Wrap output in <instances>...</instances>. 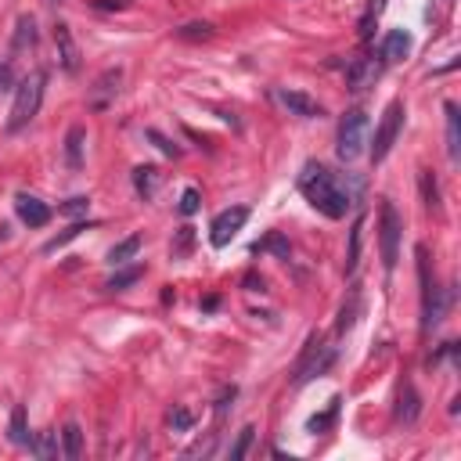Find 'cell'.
<instances>
[{"label": "cell", "instance_id": "obj_1", "mask_svg": "<svg viewBox=\"0 0 461 461\" xmlns=\"http://www.w3.org/2000/svg\"><path fill=\"white\" fill-rule=\"evenodd\" d=\"M296 184H300L303 198L317 213H324L328 220H342L346 213H350V206H354V191L346 188L328 166H321V162H307L300 169V181Z\"/></svg>", "mask_w": 461, "mask_h": 461}, {"label": "cell", "instance_id": "obj_2", "mask_svg": "<svg viewBox=\"0 0 461 461\" xmlns=\"http://www.w3.org/2000/svg\"><path fill=\"white\" fill-rule=\"evenodd\" d=\"M43 87H47V73H29L18 90H15V105H11V115H8V134H18L26 130L33 120H36V112H40V101H43Z\"/></svg>", "mask_w": 461, "mask_h": 461}, {"label": "cell", "instance_id": "obj_3", "mask_svg": "<svg viewBox=\"0 0 461 461\" xmlns=\"http://www.w3.org/2000/svg\"><path fill=\"white\" fill-rule=\"evenodd\" d=\"M332 361H335V350L321 335H310L307 346H303V354H300V361H296V368H292V386H307V382L321 378L332 368Z\"/></svg>", "mask_w": 461, "mask_h": 461}, {"label": "cell", "instance_id": "obj_4", "mask_svg": "<svg viewBox=\"0 0 461 461\" xmlns=\"http://www.w3.org/2000/svg\"><path fill=\"white\" fill-rule=\"evenodd\" d=\"M364 144H368V115L361 108H354V112H346L339 120V144H335V152H339L342 162H357L364 155Z\"/></svg>", "mask_w": 461, "mask_h": 461}, {"label": "cell", "instance_id": "obj_5", "mask_svg": "<svg viewBox=\"0 0 461 461\" xmlns=\"http://www.w3.org/2000/svg\"><path fill=\"white\" fill-rule=\"evenodd\" d=\"M400 127H403V101L396 97V101L386 105L382 123H378V130H375V144L368 148V152H371V162H382V159L393 152V144H396V137H400Z\"/></svg>", "mask_w": 461, "mask_h": 461}, {"label": "cell", "instance_id": "obj_6", "mask_svg": "<svg viewBox=\"0 0 461 461\" xmlns=\"http://www.w3.org/2000/svg\"><path fill=\"white\" fill-rule=\"evenodd\" d=\"M400 213L393 202H382V235H378V245H382V267L393 270L396 267V256H400Z\"/></svg>", "mask_w": 461, "mask_h": 461}, {"label": "cell", "instance_id": "obj_7", "mask_svg": "<svg viewBox=\"0 0 461 461\" xmlns=\"http://www.w3.org/2000/svg\"><path fill=\"white\" fill-rule=\"evenodd\" d=\"M245 220H249V209H245V206H231V209H223V213L209 223V242H213L216 249L231 245V242H235V235L245 227Z\"/></svg>", "mask_w": 461, "mask_h": 461}, {"label": "cell", "instance_id": "obj_8", "mask_svg": "<svg viewBox=\"0 0 461 461\" xmlns=\"http://www.w3.org/2000/svg\"><path fill=\"white\" fill-rule=\"evenodd\" d=\"M277 101L292 112V115H300V120H321L324 115V108L310 97V94H303V90H288V87H281L277 90Z\"/></svg>", "mask_w": 461, "mask_h": 461}, {"label": "cell", "instance_id": "obj_9", "mask_svg": "<svg viewBox=\"0 0 461 461\" xmlns=\"http://www.w3.org/2000/svg\"><path fill=\"white\" fill-rule=\"evenodd\" d=\"M54 43H58V62H62L65 73H80V47L73 40V29L65 22L54 26Z\"/></svg>", "mask_w": 461, "mask_h": 461}, {"label": "cell", "instance_id": "obj_10", "mask_svg": "<svg viewBox=\"0 0 461 461\" xmlns=\"http://www.w3.org/2000/svg\"><path fill=\"white\" fill-rule=\"evenodd\" d=\"M120 80H123V69H105V73L94 80L87 105H90V108H105L115 94H120Z\"/></svg>", "mask_w": 461, "mask_h": 461}, {"label": "cell", "instance_id": "obj_11", "mask_svg": "<svg viewBox=\"0 0 461 461\" xmlns=\"http://www.w3.org/2000/svg\"><path fill=\"white\" fill-rule=\"evenodd\" d=\"M382 65L375 62V58H354L350 65H346V83H350V90H364L378 80Z\"/></svg>", "mask_w": 461, "mask_h": 461}, {"label": "cell", "instance_id": "obj_12", "mask_svg": "<svg viewBox=\"0 0 461 461\" xmlns=\"http://www.w3.org/2000/svg\"><path fill=\"white\" fill-rule=\"evenodd\" d=\"M15 209H18V220L22 223H29V227H43L47 220H51V206L47 202H40L36 195H15Z\"/></svg>", "mask_w": 461, "mask_h": 461}, {"label": "cell", "instance_id": "obj_13", "mask_svg": "<svg viewBox=\"0 0 461 461\" xmlns=\"http://www.w3.org/2000/svg\"><path fill=\"white\" fill-rule=\"evenodd\" d=\"M443 310H447V296H443L440 288L433 285V292H425V296H422V332H425V335L440 328Z\"/></svg>", "mask_w": 461, "mask_h": 461}, {"label": "cell", "instance_id": "obj_14", "mask_svg": "<svg viewBox=\"0 0 461 461\" xmlns=\"http://www.w3.org/2000/svg\"><path fill=\"white\" fill-rule=\"evenodd\" d=\"M418 411H422V400H418L415 386L403 382V386H400V396H396V418H400L403 425H415Z\"/></svg>", "mask_w": 461, "mask_h": 461}, {"label": "cell", "instance_id": "obj_15", "mask_svg": "<svg viewBox=\"0 0 461 461\" xmlns=\"http://www.w3.org/2000/svg\"><path fill=\"white\" fill-rule=\"evenodd\" d=\"M411 54V33L408 29H389L386 43H382V58L386 62H403Z\"/></svg>", "mask_w": 461, "mask_h": 461}, {"label": "cell", "instance_id": "obj_16", "mask_svg": "<svg viewBox=\"0 0 461 461\" xmlns=\"http://www.w3.org/2000/svg\"><path fill=\"white\" fill-rule=\"evenodd\" d=\"M83 148H87V130L83 127H69V134H65V162H69L73 173L83 169Z\"/></svg>", "mask_w": 461, "mask_h": 461}, {"label": "cell", "instance_id": "obj_17", "mask_svg": "<svg viewBox=\"0 0 461 461\" xmlns=\"http://www.w3.org/2000/svg\"><path fill=\"white\" fill-rule=\"evenodd\" d=\"M443 112H447V155H450V162H457L461 159V115H457L454 101H447Z\"/></svg>", "mask_w": 461, "mask_h": 461}, {"label": "cell", "instance_id": "obj_18", "mask_svg": "<svg viewBox=\"0 0 461 461\" xmlns=\"http://www.w3.org/2000/svg\"><path fill=\"white\" fill-rule=\"evenodd\" d=\"M159 177H162V173H159L155 166H134V191H137L144 202H152L155 191H159Z\"/></svg>", "mask_w": 461, "mask_h": 461}, {"label": "cell", "instance_id": "obj_19", "mask_svg": "<svg viewBox=\"0 0 461 461\" xmlns=\"http://www.w3.org/2000/svg\"><path fill=\"white\" fill-rule=\"evenodd\" d=\"M137 253H141V235H130V238H123L120 245L108 249V263H112V267H123V263L134 260Z\"/></svg>", "mask_w": 461, "mask_h": 461}, {"label": "cell", "instance_id": "obj_20", "mask_svg": "<svg viewBox=\"0 0 461 461\" xmlns=\"http://www.w3.org/2000/svg\"><path fill=\"white\" fill-rule=\"evenodd\" d=\"M8 440L15 443V447H29L33 443V436H29V425H26V408L18 403V408L11 411V425H8Z\"/></svg>", "mask_w": 461, "mask_h": 461}, {"label": "cell", "instance_id": "obj_21", "mask_svg": "<svg viewBox=\"0 0 461 461\" xmlns=\"http://www.w3.org/2000/svg\"><path fill=\"white\" fill-rule=\"evenodd\" d=\"M141 277H144V267H141V263H134V267H127V270H115V274L105 281V288H108V292H123V288L137 285Z\"/></svg>", "mask_w": 461, "mask_h": 461}, {"label": "cell", "instance_id": "obj_22", "mask_svg": "<svg viewBox=\"0 0 461 461\" xmlns=\"http://www.w3.org/2000/svg\"><path fill=\"white\" fill-rule=\"evenodd\" d=\"M253 253H274L277 260H288V256H292V245L285 242L281 231H270V235H267L263 242H256V245H253Z\"/></svg>", "mask_w": 461, "mask_h": 461}, {"label": "cell", "instance_id": "obj_23", "mask_svg": "<svg viewBox=\"0 0 461 461\" xmlns=\"http://www.w3.org/2000/svg\"><path fill=\"white\" fill-rule=\"evenodd\" d=\"M62 450H65L69 461H76V457L83 454V429H80L76 422H69V425L62 429Z\"/></svg>", "mask_w": 461, "mask_h": 461}, {"label": "cell", "instance_id": "obj_24", "mask_svg": "<svg viewBox=\"0 0 461 461\" xmlns=\"http://www.w3.org/2000/svg\"><path fill=\"white\" fill-rule=\"evenodd\" d=\"M361 238H364V216H357L354 231H350V253H346V274H354L361 263Z\"/></svg>", "mask_w": 461, "mask_h": 461}, {"label": "cell", "instance_id": "obj_25", "mask_svg": "<svg viewBox=\"0 0 461 461\" xmlns=\"http://www.w3.org/2000/svg\"><path fill=\"white\" fill-rule=\"evenodd\" d=\"M357 314H361V292H357V288H350V303H342L335 328H339V332H350L354 321H357Z\"/></svg>", "mask_w": 461, "mask_h": 461}, {"label": "cell", "instance_id": "obj_26", "mask_svg": "<svg viewBox=\"0 0 461 461\" xmlns=\"http://www.w3.org/2000/svg\"><path fill=\"white\" fill-rule=\"evenodd\" d=\"M33 43H36V22H33V15H22L15 22V51H26Z\"/></svg>", "mask_w": 461, "mask_h": 461}, {"label": "cell", "instance_id": "obj_27", "mask_svg": "<svg viewBox=\"0 0 461 461\" xmlns=\"http://www.w3.org/2000/svg\"><path fill=\"white\" fill-rule=\"evenodd\" d=\"M29 447H33V454H36V457L51 461V457L58 454V433H54V429H47V433H40V436H36Z\"/></svg>", "mask_w": 461, "mask_h": 461}, {"label": "cell", "instance_id": "obj_28", "mask_svg": "<svg viewBox=\"0 0 461 461\" xmlns=\"http://www.w3.org/2000/svg\"><path fill=\"white\" fill-rule=\"evenodd\" d=\"M94 223H73L69 231H62V235H58V238H51L47 245H43V253H58V249H62V245H69L73 238H80L83 235V231H90Z\"/></svg>", "mask_w": 461, "mask_h": 461}, {"label": "cell", "instance_id": "obj_29", "mask_svg": "<svg viewBox=\"0 0 461 461\" xmlns=\"http://www.w3.org/2000/svg\"><path fill=\"white\" fill-rule=\"evenodd\" d=\"M339 403H342V400H339V396H332L328 411H324V415H314V418L307 422V429H310V433H324V429L335 422V415H339Z\"/></svg>", "mask_w": 461, "mask_h": 461}, {"label": "cell", "instance_id": "obj_30", "mask_svg": "<svg viewBox=\"0 0 461 461\" xmlns=\"http://www.w3.org/2000/svg\"><path fill=\"white\" fill-rule=\"evenodd\" d=\"M422 198H425V206L433 213H440V188H436V177H433L429 169L422 173Z\"/></svg>", "mask_w": 461, "mask_h": 461}, {"label": "cell", "instance_id": "obj_31", "mask_svg": "<svg viewBox=\"0 0 461 461\" xmlns=\"http://www.w3.org/2000/svg\"><path fill=\"white\" fill-rule=\"evenodd\" d=\"M253 440H256V429H253V425H245V429L238 433V440H235V447H231V461H242V457L249 454V447H253Z\"/></svg>", "mask_w": 461, "mask_h": 461}, {"label": "cell", "instance_id": "obj_32", "mask_svg": "<svg viewBox=\"0 0 461 461\" xmlns=\"http://www.w3.org/2000/svg\"><path fill=\"white\" fill-rule=\"evenodd\" d=\"M177 36H181V40H209V36H213V26H209V22H188V26L177 29Z\"/></svg>", "mask_w": 461, "mask_h": 461}, {"label": "cell", "instance_id": "obj_33", "mask_svg": "<svg viewBox=\"0 0 461 461\" xmlns=\"http://www.w3.org/2000/svg\"><path fill=\"white\" fill-rule=\"evenodd\" d=\"M144 137H148V141H152V144H155V148H159V152H162L166 159H177V155H181V148L173 144V141H169L166 134H159V130H144Z\"/></svg>", "mask_w": 461, "mask_h": 461}, {"label": "cell", "instance_id": "obj_34", "mask_svg": "<svg viewBox=\"0 0 461 461\" xmlns=\"http://www.w3.org/2000/svg\"><path fill=\"white\" fill-rule=\"evenodd\" d=\"M191 425H195V415H191L188 408H173V411H169V429H173V433H188Z\"/></svg>", "mask_w": 461, "mask_h": 461}, {"label": "cell", "instance_id": "obj_35", "mask_svg": "<svg viewBox=\"0 0 461 461\" xmlns=\"http://www.w3.org/2000/svg\"><path fill=\"white\" fill-rule=\"evenodd\" d=\"M87 209H90V198H87V195H76V198H69V202L58 206V213H62V216H87Z\"/></svg>", "mask_w": 461, "mask_h": 461}, {"label": "cell", "instance_id": "obj_36", "mask_svg": "<svg viewBox=\"0 0 461 461\" xmlns=\"http://www.w3.org/2000/svg\"><path fill=\"white\" fill-rule=\"evenodd\" d=\"M195 245V227H181L177 231V242H173V256H184Z\"/></svg>", "mask_w": 461, "mask_h": 461}, {"label": "cell", "instance_id": "obj_37", "mask_svg": "<svg viewBox=\"0 0 461 461\" xmlns=\"http://www.w3.org/2000/svg\"><path fill=\"white\" fill-rule=\"evenodd\" d=\"M198 206H202L198 188H188V191L181 195V213H184V216H195V213H198Z\"/></svg>", "mask_w": 461, "mask_h": 461}, {"label": "cell", "instance_id": "obj_38", "mask_svg": "<svg viewBox=\"0 0 461 461\" xmlns=\"http://www.w3.org/2000/svg\"><path fill=\"white\" fill-rule=\"evenodd\" d=\"M11 83H15V65L8 62V58H0V94H4Z\"/></svg>", "mask_w": 461, "mask_h": 461}, {"label": "cell", "instance_id": "obj_39", "mask_svg": "<svg viewBox=\"0 0 461 461\" xmlns=\"http://www.w3.org/2000/svg\"><path fill=\"white\" fill-rule=\"evenodd\" d=\"M245 285H249V292H267V281H263V277H256V274H249V277H245Z\"/></svg>", "mask_w": 461, "mask_h": 461}]
</instances>
